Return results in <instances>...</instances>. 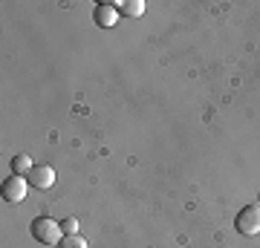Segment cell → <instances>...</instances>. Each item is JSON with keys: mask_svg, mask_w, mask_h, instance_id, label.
Listing matches in <instances>:
<instances>
[{"mask_svg": "<svg viewBox=\"0 0 260 248\" xmlns=\"http://www.w3.org/2000/svg\"><path fill=\"white\" fill-rule=\"evenodd\" d=\"M29 185L38 188V191H49V188L55 185V170L49 165H35L32 173H29Z\"/></svg>", "mask_w": 260, "mask_h": 248, "instance_id": "cell-4", "label": "cell"}, {"mask_svg": "<svg viewBox=\"0 0 260 248\" xmlns=\"http://www.w3.org/2000/svg\"><path fill=\"white\" fill-rule=\"evenodd\" d=\"M121 15H124V18H142V15H145V3H142V0H121Z\"/></svg>", "mask_w": 260, "mask_h": 248, "instance_id": "cell-7", "label": "cell"}, {"mask_svg": "<svg viewBox=\"0 0 260 248\" xmlns=\"http://www.w3.org/2000/svg\"><path fill=\"white\" fill-rule=\"evenodd\" d=\"M26 191H29V182L18 173H12L9 179L3 182V188H0V193H3L6 202H23V199H26Z\"/></svg>", "mask_w": 260, "mask_h": 248, "instance_id": "cell-3", "label": "cell"}, {"mask_svg": "<svg viewBox=\"0 0 260 248\" xmlns=\"http://www.w3.org/2000/svg\"><path fill=\"white\" fill-rule=\"evenodd\" d=\"M32 156H26V153H18V156L12 159V173H18V176H23V173H32Z\"/></svg>", "mask_w": 260, "mask_h": 248, "instance_id": "cell-6", "label": "cell"}, {"mask_svg": "<svg viewBox=\"0 0 260 248\" xmlns=\"http://www.w3.org/2000/svg\"><path fill=\"white\" fill-rule=\"evenodd\" d=\"M93 20L99 23V26L110 29V26H116V20H119V9H116V6H110V3H102V6H95Z\"/></svg>", "mask_w": 260, "mask_h": 248, "instance_id": "cell-5", "label": "cell"}, {"mask_svg": "<svg viewBox=\"0 0 260 248\" xmlns=\"http://www.w3.org/2000/svg\"><path fill=\"white\" fill-rule=\"evenodd\" d=\"M61 231H64V234H78V220H75V217H67V220L61 222Z\"/></svg>", "mask_w": 260, "mask_h": 248, "instance_id": "cell-9", "label": "cell"}, {"mask_svg": "<svg viewBox=\"0 0 260 248\" xmlns=\"http://www.w3.org/2000/svg\"><path fill=\"white\" fill-rule=\"evenodd\" d=\"M29 231H32V237H35L41 245H58V242L64 239L61 222H55L52 217H38V220H32Z\"/></svg>", "mask_w": 260, "mask_h": 248, "instance_id": "cell-1", "label": "cell"}, {"mask_svg": "<svg viewBox=\"0 0 260 248\" xmlns=\"http://www.w3.org/2000/svg\"><path fill=\"white\" fill-rule=\"evenodd\" d=\"M234 225H237V231H240L243 237H254V234H260V205H246V208L237 214Z\"/></svg>", "mask_w": 260, "mask_h": 248, "instance_id": "cell-2", "label": "cell"}, {"mask_svg": "<svg viewBox=\"0 0 260 248\" xmlns=\"http://www.w3.org/2000/svg\"><path fill=\"white\" fill-rule=\"evenodd\" d=\"M58 248H90V245H87V239L78 237V234H64V239L58 242Z\"/></svg>", "mask_w": 260, "mask_h": 248, "instance_id": "cell-8", "label": "cell"}]
</instances>
